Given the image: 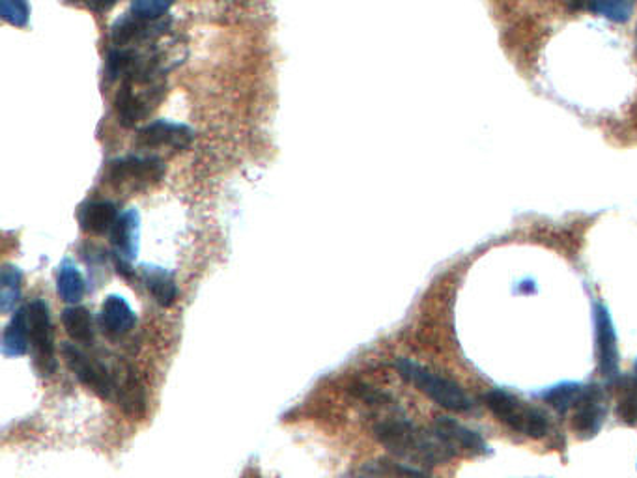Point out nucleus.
<instances>
[{"label": "nucleus", "instance_id": "22", "mask_svg": "<svg viewBox=\"0 0 637 478\" xmlns=\"http://www.w3.org/2000/svg\"><path fill=\"white\" fill-rule=\"evenodd\" d=\"M23 291V273L18 266L7 264L0 273V310L10 315L21 301Z\"/></svg>", "mask_w": 637, "mask_h": 478}, {"label": "nucleus", "instance_id": "24", "mask_svg": "<svg viewBox=\"0 0 637 478\" xmlns=\"http://www.w3.org/2000/svg\"><path fill=\"white\" fill-rule=\"evenodd\" d=\"M364 471L369 472L364 478H428L423 469L406 466L401 461H378L364 467Z\"/></svg>", "mask_w": 637, "mask_h": 478}, {"label": "nucleus", "instance_id": "13", "mask_svg": "<svg viewBox=\"0 0 637 478\" xmlns=\"http://www.w3.org/2000/svg\"><path fill=\"white\" fill-rule=\"evenodd\" d=\"M193 129L185 124L178 121L156 120L139 129L137 134V146L145 150L153 148H172V150H183L193 140Z\"/></svg>", "mask_w": 637, "mask_h": 478}, {"label": "nucleus", "instance_id": "11", "mask_svg": "<svg viewBox=\"0 0 637 478\" xmlns=\"http://www.w3.org/2000/svg\"><path fill=\"white\" fill-rule=\"evenodd\" d=\"M140 215L135 208H129L120 213L113 231H110V245L115 251L116 267L124 277H131V261L139 253Z\"/></svg>", "mask_w": 637, "mask_h": 478}, {"label": "nucleus", "instance_id": "19", "mask_svg": "<svg viewBox=\"0 0 637 478\" xmlns=\"http://www.w3.org/2000/svg\"><path fill=\"white\" fill-rule=\"evenodd\" d=\"M62 326L66 329L67 337L77 344L91 346L94 342V318L91 310L85 307H67L62 312Z\"/></svg>", "mask_w": 637, "mask_h": 478}, {"label": "nucleus", "instance_id": "7", "mask_svg": "<svg viewBox=\"0 0 637 478\" xmlns=\"http://www.w3.org/2000/svg\"><path fill=\"white\" fill-rule=\"evenodd\" d=\"M607 404L609 396L606 389L596 383L583 385L582 394L571 412L572 428L580 439H593L601 434L606 423Z\"/></svg>", "mask_w": 637, "mask_h": 478}, {"label": "nucleus", "instance_id": "2", "mask_svg": "<svg viewBox=\"0 0 637 478\" xmlns=\"http://www.w3.org/2000/svg\"><path fill=\"white\" fill-rule=\"evenodd\" d=\"M395 369L404 382L420 389L421 393L434 400L437 406L456 413H468L475 410L474 399H469V394L461 389L460 383L437 374L425 364L417 363L413 359L401 358L396 359Z\"/></svg>", "mask_w": 637, "mask_h": 478}, {"label": "nucleus", "instance_id": "30", "mask_svg": "<svg viewBox=\"0 0 637 478\" xmlns=\"http://www.w3.org/2000/svg\"><path fill=\"white\" fill-rule=\"evenodd\" d=\"M636 40H637V29H636Z\"/></svg>", "mask_w": 637, "mask_h": 478}, {"label": "nucleus", "instance_id": "20", "mask_svg": "<svg viewBox=\"0 0 637 478\" xmlns=\"http://www.w3.org/2000/svg\"><path fill=\"white\" fill-rule=\"evenodd\" d=\"M86 285L83 273L79 267L75 266L72 261L62 262L59 266V277H56V291L61 296L62 301L75 305L79 304L83 296H85Z\"/></svg>", "mask_w": 637, "mask_h": 478}, {"label": "nucleus", "instance_id": "14", "mask_svg": "<svg viewBox=\"0 0 637 478\" xmlns=\"http://www.w3.org/2000/svg\"><path fill=\"white\" fill-rule=\"evenodd\" d=\"M135 323H137L135 310L124 297L116 294L105 297L99 312V326L105 334H109L110 339H120L134 329Z\"/></svg>", "mask_w": 637, "mask_h": 478}, {"label": "nucleus", "instance_id": "5", "mask_svg": "<svg viewBox=\"0 0 637 478\" xmlns=\"http://www.w3.org/2000/svg\"><path fill=\"white\" fill-rule=\"evenodd\" d=\"M26 321H29V339H31L34 367L43 378L55 374V333H53L47 304L42 299H34L26 307Z\"/></svg>", "mask_w": 637, "mask_h": 478}, {"label": "nucleus", "instance_id": "29", "mask_svg": "<svg viewBox=\"0 0 637 478\" xmlns=\"http://www.w3.org/2000/svg\"><path fill=\"white\" fill-rule=\"evenodd\" d=\"M634 375H636V378H637V363H636V369H634Z\"/></svg>", "mask_w": 637, "mask_h": 478}, {"label": "nucleus", "instance_id": "8", "mask_svg": "<svg viewBox=\"0 0 637 478\" xmlns=\"http://www.w3.org/2000/svg\"><path fill=\"white\" fill-rule=\"evenodd\" d=\"M164 164L159 158L128 156L115 159L107 167V182L115 188L142 189L163 178Z\"/></svg>", "mask_w": 637, "mask_h": 478}, {"label": "nucleus", "instance_id": "25", "mask_svg": "<svg viewBox=\"0 0 637 478\" xmlns=\"http://www.w3.org/2000/svg\"><path fill=\"white\" fill-rule=\"evenodd\" d=\"M585 8L596 13L598 18L609 19L615 23H626L634 13V4L626 0H602V2H591Z\"/></svg>", "mask_w": 637, "mask_h": 478}, {"label": "nucleus", "instance_id": "1", "mask_svg": "<svg viewBox=\"0 0 637 478\" xmlns=\"http://www.w3.org/2000/svg\"><path fill=\"white\" fill-rule=\"evenodd\" d=\"M374 436L387 448L389 455L395 456L401 464L417 467L423 471L453 460V455L445 448L444 443L437 439L432 428H421L402 413H391L378 421Z\"/></svg>", "mask_w": 637, "mask_h": 478}, {"label": "nucleus", "instance_id": "17", "mask_svg": "<svg viewBox=\"0 0 637 478\" xmlns=\"http://www.w3.org/2000/svg\"><path fill=\"white\" fill-rule=\"evenodd\" d=\"M31 339H29V321H26V307L15 310L12 320L8 323L2 334V355L4 358H23L29 353Z\"/></svg>", "mask_w": 637, "mask_h": 478}, {"label": "nucleus", "instance_id": "28", "mask_svg": "<svg viewBox=\"0 0 637 478\" xmlns=\"http://www.w3.org/2000/svg\"><path fill=\"white\" fill-rule=\"evenodd\" d=\"M86 7L91 8V10H96V12H107V10L115 7V2H110V4H104V2H88Z\"/></svg>", "mask_w": 637, "mask_h": 478}, {"label": "nucleus", "instance_id": "12", "mask_svg": "<svg viewBox=\"0 0 637 478\" xmlns=\"http://www.w3.org/2000/svg\"><path fill=\"white\" fill-rule=\"evenodd\" d=\"M170 23V15L161 21H145L126 12L110 26V42L115 47H139L142 43L156 42V38L169 31Z\"/></svg>", "mask_w": 637, "mask_h": 478}, {"label": "nucleus", "instance_id": "27", "mask_svg": "<svg viewBox=\"0 0 637 478\" xmlns=\"http://www.w3.org/2000/svg\"><path fill=\"white\" fill-rule=\"evenodd\" d=\"M0 18L13 26H26L31 19V7L24 0H0Z\"/></svg>", "mask_w": 637, "mask_h": 478}, {"label": "nucleus", "instance_id": "26", "mask_svg": "<svg viewBox=\"0 0 637 478\" xmlns=\"http://www.w3.org/2000/svg\"><path fill=\"white\" fill-rule=\"evenodd\" d=\"M170 7L172 4L164 0H135L128 12L145 21H161V19L169 18Z\"/></svg>", "mask_w": 637, "mask_h": 478}, {"label": "nucleus", "instance_id": "6", "mask_svg": "<svg viewBox=\"0 0 637 478\" xmlns=\"http://www.w3.org/2000/svg\"><path fill=\"white\" fill-rule=\"evenodd\" d=\"M62 355L66 361L67 369L72 370L73 375L79 380L85 387L91 389L102 399L110 400L118 391V382L110 372L107 364L102 363L99 359L92 358L85 350H81L77 344L62 346Z\"/></svg>", "mask_w": 637, "mask_h": 478}, {"label": "nucleus", "instance_id": "9", "mask_svg": "<svg viewBox=\"0 0 637 478\" xmlns=\"http://www.w3.org/2000/svg\"><path fill=\"white\" fill-rule=\"evenodd\" d=\"M595 327L598 370L607 383H617L620 378L619 340L606 305H595Z\"/></svg>", "mask_w": 637, "mask_h": 478}, {"label": "nucleus", "instance_id": "16", "mask_svg": "<svg viewBox=\"0 0 637 478\" xmlns=\"http://www.w3.org/2000/svg\"><path fill=\"white\" fill-rule=\"evenodd\" d=\"M140 279L145 283L146 290L152 294L156 304L161 305V307L174 305L178 297V286L172 273L167 272L164 267L145 264V266H140Z\"/></svg>", "mask_w": 637, "mask_h": 478}, {"label": "nucleus", "instance_id": "15", "mask_svg": "<svg viewBox=\"0 0 637 478\" xmlns=\"http://www.w3.org/2000/svg\"><path fill=\"white\" fill-rule=\"evenodd\" d=\"M118 217V210L109 200H91L81 208L79 224L86 234L102 236L105 232L110 234Z\"/></svg>", "mask_w": 637, "mask_h": 478}, {"label": "nucleus", "instance_id": "3", "mask_svg": "<svg viewBox=\"0 0 637 478\" xmlns=\"http://www.w3.org/2000/svg\"><path fill=\"white\" fill-rule=\"evenodd\" d=\"M485 404L499 423L509 426L510 431L542 439L552 431V421L541 407H534L520 399L517 394L509 393L507 389H492L485 394Z\"/></svg>", "mask_w": 637, "mask_h": 478}, {"label": "nucleus", "instance_id": "4", "mask_svg": "<svg viewBox=\"0 0 637 478\" xmlns=\"http://www.w3.org/2000/svg\"><path fill=\"white\" fill-rule=\"evenodd\" d=\"M167 94L164 79H124L116 92L115 110L124 128H135L158 109Z\"/></svg>", "mask_w": 637, "mask_h": 478}, {"label": "nucleus", "instance_id": "21", "mask_svg": "<svg viewBox=\"0 0 637 478\" xmlns=\"http://www.w3.org/2000/svg\"><path fill=\"white\" fill-rule=\"evenodd\" d=\"M582 391L583 383L563 382L553 385V387L544 389L539 396H541L544 404H548V406L555 410L559 415L565 417V415H571L572 407L576 404V400L580 399Z\"/></svg>", "mask_w": 637, "mask_h": 478}, {"label": "nucleus", "instance_id": "18", "mask_svg": "<svg viewBox=\"0 0 637 478\" xmlns=\"http://www.w3.org/2000/svg\"><path fill=\"white\" fill-rule=\"evenodd\" d=\"M116 400H118V406L124 410V413H128L129 417H142L145 415V389L140 385L139 378H137L131 367H128L124 380L118 383Z\"/></svg>", "mask_w": 637, "mask_h": 478}, {"label": "nucleus", "instance_id": "10", "mask_svg": "<svg viewBox=\"0 0 637 478\" xmlns=\"http://www.w3.org/2000/svg\"><path fill=\"white\" fill-rule=\"evenodd\" d=\"M432 431L437 439L444 443L453 458L456 456H482L490 453L488 443L479 432L471 431L468 426L458 423L453 417H436L432 424Z\"/></svg>", "mask_w": 637, "mask_h": 478}, {"label": "nucleus", "instance_id": "23", "mask_svg": "<svg viewBox=\"0 0 637 478\" xmlns=\"http://www.w3.org/2000/svg\"><path fill=\"white\" fill-rule=\"evenodd\" d=\"M617 417L625 424L636 426L637 424V378L636 375H625L617 380Z\"/></svg>", "mask_w": 637, "mask_h": 478}]
</instances>
